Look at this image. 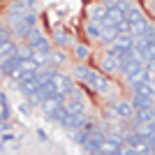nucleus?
<instances>
[{
    "label": "nucleus",
    "instance_id": "nucleus-1",
    "mask_svg": "<svg viewBox=\"0 0 155 155\" xmlns=\"http://www.w3.org/2000/svg\"><path fill=\"white\" fill-rule=\"evenodd\" d=\"M107 14H109V9L104 7V2H93V5H88V9H86V16H88V21H93V23H100V26H102V21L107 19Z\"/></svg>",
    "mask_w": 155,
    "mask_h": 155
},
{
    "label": "nucleus",
    "instance_id": "nucleus-2",
    "mask_svg": "<svg viewBox=\"0 0 155 155\" xmlns=\"http://www.w3.org/2000/svg\"><path fill=\"white\" fill-rule=\"evenodd\" d=\"M86 86L93 88V91H97V93H104L109 88V79L104 77L102 72H91V77L86 79Z\"/></svg>",
    "mask_w": 155,
    "mask_h": 155
},
{
    "label": "nucleus",
    "instance_id": "nucleus-3",
    "mask_svg": "<svg viewBox=\"0 0 155 155\" xmlns=\"http://www.w3.org/2000/svg\"><path fill=\"white\" fill-rule=\"evenodd\" d=\"M21 63H23V60H21L19 56H14V58H2V65H0L2 77H12V72L16 70V67H21Z\"/></svg>",
    "mask_w": 155,
    "mask_h": 155
},
{
    "label": "nucleus",
    "instance_id": "nucleus-4",
    "mask_svg": "<svg viewBox=\"0 0 155 155\" xmlns=\"http://www.w3.org/2000/svg\"><path fill=\"white\" fill-rule=\"evenodd\" d=\"M132 107L134 111H141V109H155V100L153 97H143V95H132Z\"/></svg>",
    "mask_w": 155,
    "mask_h": 155
},
{
    "label": "nucleus",
    "instance_id": "nucleus-5",
    "mask_svg": "<svg viewBox=\"0 0 155 155\" xmlns=\"http://www.w3.org/2000/svg\"><path fill=\"white\" fill-rule=\"evenodd\" d=\"M114 107H116L118 118H132L134 116V107H132V102H127V100H118V102H114Z\"/></svg>",
    "mask_w": 155,
    "mask_h": 155
},
{
    "label": "nucleus",
    "instance_id": "nucleus-6",
    "mask_svg": "<svg viewBox=\"0 0 155 155\" xmlns=\"http://www.w3.org/2000/svg\"><path fill=\"white\" fill-rule=\"evenodd\" d=\"M100 72L102 74H111V72H118V60L109 53H104L102 60H100Z\"/></svg>",
    "mask_w": 155,
    "mask_h": 155
},
{
    "label": "nucleus",
    "instance_id": "nucleus-7",
    "mask_svg": "<svg viewBox=\"0 0 155 155\" xmlns=\"http://www.w3.org/2000/svg\"><path fill=\"white\" fill-rule=\"evenodd\" d=\"M125 21H127L130 26H137V23H141V21H146V16H143V9L141 7H130L127 12H125Z\"/></svg>",
    "mask_w": 155,
    "mask_h": 155
},
{
    "label": "nucleus",
    "instance_id": "nucleus-8",
    "mask_svg": "<svg viewBox=\"0 0 155 155\" xmlns=\"http://www.w3.org/2000/svg\"><path fill=\"white\" fill-rule=\"evenodd\" d=\"M53 44L58 46V49H63V51H65V46H67V44H72L70 32L65 30V28H56V32H53Z\"/></svg>",
    "mask_w": 155,
    "mask_h": 155
},
{
    "label": "nucleus",
    "instance_id": "nucleus-9",
    "mask_svg": "<svg viewBox=\"0 0 155 155\" xmlns=\"http://www.w3.org/2000/svg\"><path fill=\"white\" fill-rule=\"evenodd\" d=\"M44 39H46V37H44V32L39 30V28H32L30 35H28V39H26V44L30 46V49H35V51H37V46L42 44Z\"/></svg>",
    "mask_w": 155,
    "mask_h": 155
},
{
    "label": "nucleus",
    "instance_id": "nucleus-10",
    "mask_svg": "<svg viewBox=\"0 0 155 155\" xmlns=\"http://www.w3.org/2000/svg\"><path fill=\"white\" fill-rule=\"evenodd\" d=\"M134 120H137V123H141V125L155 123V109H141V111H137Z\"/></svg>",
    "mask_w": 155,
    "mask_h": 155
},
{
    "label": "nucleus",
    "instance_id": "nucleus-11",
    "mask_svg": "<svg viewBox=\"0 0 155 155\" xmlns=\"http://www.w3.org/2000/svg\"><path fill=\"white\" fill-rule=\"evenodd\" d=\"M19 91L23 93L26 97H30V95H35V93L39 91V81L35 79V81H21L19 84Z\"/></svg>",
    "mask_w": 155,
    "mask_h": 155
},
{
    "label": "nucleus",
    "instance_id": "nucleus-12",
    "mask_svg": "<svg viewBox=\"0 0 155 155\" xmlns=\"http://www.w3.org/2000/svg\"><path fill=\"white\" fill-rule=\"evenodd\" d=\"M116 39H118V30L116 28H102V44H116Z\"/></svg>",
    "mask_w": 155,
    "mask_h": 155
},
{
    "label": "nucleus",
    "instance_id": "nucleus-13",
    "mask_svg": "<svg viewBox=\"0 0 155 155\" xmlns=\"http://www.w3.org/2000/svg\"><path fill=\"white\" fill-rule=\"evenodd\" d=\"M84 28H86V35H88L91 39H102V26H100V23H93V21H88Z\"/></svg>",
    "mask_w": 155,
    "mask_h": 155
},
{
    "label": "nucleus",
    "instance_id": "nucleus-14",
    "mask_svg": "<svg viewBox=\"0 0 155 155\" xmlns=\"http://www.w3.org/2000/svg\"><path fill=\"white\" fill-rule=\"evenodd\" d=\"M19 51V46L14 44V42H5V44H0V56L2 58H14Z\"/></svg>",
    "mask_w": 155,
    "mask_h": 155
},
{
    "label": "nucleus",
    "instance_id": "nucleus-15",
    "mask_svg": "<svg viewBox=\"0 0 155 155\" xmlns=\"http://www.w3.org/2000/svg\"><path fill=\"white\" fill-rule=\"evenodd\" d=\"M65 111H67L70 116H79V114H84V102H81V100H72V102H67Z\"/></svg>",
    "mask_w": 155,
    "mask_h": 155
},
{
    "label": "nucleus",
    "instance_id": "nucleus-16",
    "mask_svg": "<svg viewBox=\"0 0 155 155\" xmlns=\"http://www.w3.org/2000/svg\"><path fill=\"white\" fill-rule=\"evenodd\" d=\"M139 70H143V63L141 60H134V63H130V65L123 67V74H125V79H130L134 72H139Z\"/></svg>",
    "mask_w": 155,
    "mask_h": 155
},
{
    "label": "nucleus",
    "instance_id": "nucleus-17",
    "mask_svg": "<svg viewBox=\"0 0 155 155\" xmlns=\"http://www.w3.org/2000/svg\"><path fill=\"white\" fill-rule=\"evenodd\" d=\"M49 60L53 63V67H60V65H65L67 56H65V51H63V49H58V51H53L51 56H49Z\"/></svg>",
    "mask_w": 155,
    "mask_h": 155
},
{
    "label": "nucleus",
    "instance_id": "nucleus-18",
    "mask_svg": "<svg viewBox=\"0 0 155 155\" xmlns=\"http://www.w3.org/2000/svg\"><path fill=\"white\" fill-rule=\"evenodd\" d=\"M88 118H86V114H79V116H74V120H72V130H86L88 127Z\"/></svg>",
    "mask_w": 155,
    "mask_h": 155
},
{
    "label": "nucleus",
    "instance_id": "nucleus-19",
    "mask_svg": "<svg viewBox=\"0 0 155 155\" xmlns=\"http://www.w3.org/2000/svg\"><path fill=\"white\" fill-rule=\"evenodd\" d=\"M102 153H104V155H118V153H120V146L107 139V141H104V146H102Z\"/></svg>",
    "mask_w": 155,
    "mask_h": 155
},
{
    "label": "nucleus",
    "instance_id": "nucleus-20",
    "mask_svg": "<svg viewBox=\"0 0 155 155\" xmlns=\"http://www.w3.org/2000/svg\"><path fill=\"white\" fill-rule=\"evenodd\" d=\"M74 56H77L79 60H86L88 56H91V49L86 44H74Z\"/></svg>",
    "mask_w": 155,
    "mask_h": 155
},
{
    "label": "nucleus",
    "instance_id": "nucleus-21",
    "mask_svg": "<svg viewBox=\"0 0 155 155\" xmlns=\"http://www.w3.org/2000/svg\"><path fill=\"white\" fill-rule=\"evenodd\" d=\"M91 72H93V70H88L86 65H77V70H74V77H77L79 81H84V84H86V79L91 77Z\"/></svg>",
    "mask_w": 155,
    "mask_h": 155
},
{
    "label": "nucleus",
    "instance_id": "nucleus-22",
    "mask_svg": "<svg viewBox=\"0 0 155 155\" xmlns=\"http://www.w3.org/2000/svg\"><path fill=\"white\" fill-rule=\"evenodd\" d=\"M12 30H14V37L16 39H28V35H30L32 28L30 26H19V28H12Z\"/></svg>",
    "mask_w": 155,
    "mask_h": 155
},
{
    "label": "nucleus",
    "instance_id": "nucleus-23",
    "mask_svg": "<svg viewBox=\"0 0 155 155\" xmlns=\"http://www.w3.org/2000/svg\"><path fill=\"white\" fill-rule=\"evenodd\" d=\"M148 46H150L148 37H134V49H137V51H146Z\"/></svg>",
    "mask_w": 155,
    "mask_h": 155
},
{
    "label": "nucleus",
    "instance_id": "nucleus-24",
    "mask_svg": "<svg viewBox=\"0 0 155 155\" xmlns=\"http://www.w3.org/2000/svg\"><path fill=\"white\" fill-rule=\"evenodd\" d=\"M28 104H30V107H42V104H44V95H42V93H35V95H30L28 97Z\"/></svg>",
    "mask_w": 155,
    "mask_h": 155
},
{
    "label": "nucleus",
    "instance_id": "nucleus-25",
    "mask_svg": "<svg viewBox=\"0 0 155 155\" xmlns=\"http://www.w3.org/2000/svg\"><path fill=\"white\" fill-rule=\"evenodd\" d=\"M12 35H14V30H12V28L2 26V28H0V44H5V42H12V39H9Z\"/></svg>",
    "mask_w": 155,
    "mask_h": 155
},
{
    "label": "nucleus",
    "instance_id": "nucleus-26",
    "mask_svg": "<svg viewBox=\"0 0 155 155\" xmlns=\"http://www.w3.org/2000/svg\"><path fill=\"white\" fill-rule=\"evenodd\" d=\"M9 116H12L9 104H0V120H2V123H9Z\"/></svg>",
    "mask_w": 155,
    "mask_h": 155
},
{
    "label": "nucleus",
    "instance_id": "nucleus-27",
    "mask_svg": "<svg viewBox=\"0 0 155 155\" xmlns=\"http://www.w3.org/2000/svg\"><path fill=\"white\" fill-rule=\"evenodd\" d=\"M21 67H23L26 72H37V70H39V65L35 63V60H23V63H21Z\"/></svg>",
    "mask_w": 155,
    "mask_h": 155
},
{
    "label": "nucleus",
    "instance_id": "nucleus-28",
    "mask_svg": "<svg viewBox=\"0 0 155 155\" xmlns=\"http://www.w3.org/2000/svg\"><path fill=\"white\" fill-rule=\"evenodd\" d=\"M141 7L148 12V16H153V19H155V0H146V2H141Z\"/></svg>",
    "mask_w": 155,
    "mask_h": 155
},
{
    "label": "nucleus",
    "instance_id": "nucleus-29",
    "mask_svg": "<svg viewBox=\"0 0 155 155\" xmlns=\"http://www.w3.org/2000/svg\"><path fill=\"white\" fill-rule=\"evenodd\" d=\"M32 60H35V63H37L39 67H44V63H46V60H49V56H46V53H39V51H35V56H32Z\"/></svg>",
    "mask_w": 155,
    "mask_h": 155
},
{
    "label": "nucleus",
    "instance_id": "nucleus-30",
    "mask_svg": "<svg viewBox=\"0 0 155 155\" xmlns=\"http://www.w3.org/2000/svg\"><path fill=\"white\" fill-rule=\"evenodd\" d=\"M120 155H139L134 148H130V146H125V148H120Z\"/></svg>",
    "mask_w": 155,
    "mask_h": 155
},
{
    "label": "nucleus",
    "instance_id": "nucleus-31",
    "mask_svg": "<svg viewBox=\"0 0 155 155\" xmlns=\"http://www.w3.org/2000/svg\"><path fill=\"white\" fill-rule=\"evenodd\" d=\"M12 139H14L12 132H2V146H7V141H12Z\"/></svg>",
    "mask_w": 155,
    "mask_h": 155
},
{
    "label": "nucleus",
    "instance_id": "nucleus-32",
    "mask_svg": "<svg viewBox=\"0 0 155 155\" xmlns=\"http://www.w3.org/2000/svg\"><path fill=\"white\" fill-rule=\"evenodd\" d=\"M21 114H26V116H30V104H21Z\"/></svg>",
    "mask_w": 155,
    "mask_h": 155
},
{
    "label": "nucleus",
    "instance_id": "nucleus-33",
    "mask_svg": "<svg viewBox=\"0 0 155 155\" xmlns=\"http://www.w3.org/2000/svg\"><path fill=\"white\" fill-rule=\"evenodd\" d=\"M37 137H39V141H46V132L44 130H37Z\"/></svg>",
    "mask_w": 155,
    "mask_h": 155
},
{
    "label": "nucleus",
    "instance_id": "nucleus-34",
    "mask_svg": "<svg viewBox=\"0 0 155 155\" xmlns=\"http://www.w3.org/2000/svg\"><path fill=\"white\" fill-rule=\"evenodd\" d=\"M0 104H9V100H7V93H0Z\"/></svg>",
    "mask_w": 155,
    "mask_h": 155
},
{
    "label": "nucleus",
    "instance_id": "nucleus-35",
    "mask_svg": "<svg viewBox=\"0 0 155 155\" xmlns=\"http://www.w3.org/2000/svg\"><path fill=\"white\" fill-rule=\"evenodd\" d=\"M91 155H104V153H102V150H95V153H91Z\"/></svg>",
    "mask_w": 155,
    "mask_h": 155
},
{
    "label": "nucleus",
    "instance_id": "nucleus-36",
    "mask_svg": "<svg viewBox=\"0 0 155 155\" xmlns=\"http://www.w3.org/2000/svg\"><path fill=\"white\" fill-rule=\"evenodd\" d=\"M148 70H153V72H155V63H153V65H150V67H148Z\"/></svg>",
    "mask_w": 155,
    "mask_h": 155
}]
</instances>
